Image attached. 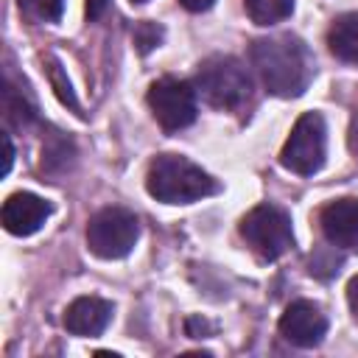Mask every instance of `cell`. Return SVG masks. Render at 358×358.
<instances>
[{
  "label": "cell",
  "mask_w": 358,
  "mask_h": 358,
  "mask_svg": "<svg viewBox=\"0 0 358 358\" xmlns=\"http://www.w3.org/2000/svg\"><path fill=\"white\" fill-rule=\"evenodd\" d=\"M145 190L162 204H193L218 193V182L179 154H159L145 173Z\"/></svg>",
  "instance_id": "cell-2"
},
{
  "label": "cell",
  "mask_w": 358,
  "mask_h": 358,
  "mask_svg": "<svg viewBox=\"0 0 358 358\" xmlns=\"http://www.w3.org/2000/svg\"><path fill=\"white\" fill-rule=\"evenodd\" d=\"M347 302H350V310H352V316L358 319V274L347 282Z\"/></svg>",
  "instance_id": "cell-22"
},
{
  "label": "cell",
  "mask_w": 358,
  "mask_h": 358,
  "mask_svg": "<svg viewBox=\"0 0 358 358\" xmlns=\"http://www.w3.org/2000/svg\"><path fill=\"white\" fill-rule=\"evenodd\" d=\"M249 59L263 87L277 98H299L316 73L313 53L294 34H274L255 39L249 48Z\"/></svg>",
  "instance_id": "cell-1"
},
{
  "label": "cell",
  "mask_w": 358,
  "mask_h": 358,
  "mask_svg": "<svg viewBox=\"0 0 358 358\" xmlns=\"http://www.w3.org/2000/svg\"><path fill=\"white\" fill-rule=\"evenodd\" d=\"M131 3H145V0H131Z\"/></svg>",
  "instance_id": "cell-26"
},
{
  "label": "cell",
  "mask_w": 358,
  "mask_h": 358,
  "mask_svg": "<svg viewBox=\"0 0 358 358\" xmlns=\"http://www.w3.org/2000/svg\"><path fill=\"white\" fill-rule=\"evenodd\" d=\"M70 159H73V145H70V140L56 137V140H53L50 145H45V151H42V171L59 173V168L64 171V168L70 165Z\"/></svg>",
  "instance_id": "cell-16"
},
{
  "label": "cell",
  "mask_w": 358,
  "mask_h": 358,
  "mask_svg": "<svg viewBox=\"0 0 358 358\" xmlns=\"http://www.w3.org/2000/svg\"><path fill=\"white\" fill-rule=\"evenodd\" d=\"M148 109L165 131H179L196 120V90L182 78H157L148 87Z\"/></svg>",
  "instance_id": "cell-7"
},
{
  "label": "cell",
  "mask_w": 358,
  "mask_h": 358,
  "mask_svg": "<svg viewBox=\"0 0 358 358\" xmlns=\"http://www.w3.org/2000/svg\"><path fill=\"white\" fill-rule=\"evenodd\" d=\"M324 154H327V129H324V117L319 112H305L296 117L282 151H280V162L282 168L299 173V176H310L324 165Z\"/></svg>",
  "instance_id": "cell-6"
},
{
  "label": "cell",
  "mask_w": 358,
  "mask_h": 358,
  "mask_svg": "<svg viewBox=\"0 0 358 358\" xmlns=\"http://www.w3.org/2000/svg\"><path fill=\"white\" fill-rule=\"evenodd\" d=\"M17 6L31 22H56L64 11V0H17Z\"/></svg>",
  "instance_id": "cell-15"
},
{
  "label": "cell",
  "mask_w": 358,
  "mask_h": 358,
  "mask_svg": "<svg viewBox=\"0 0 358 358\" xmlns=\"http://www.w3.org/2000/svg\"><path fill=\"white\" fill-rule=\"evenodd\" d=\"M185 333H187L190 338H204V336L213 333V324H210L207 319H201V316H187V322H185Z\"/></svg>",
  "instance_id": "cell-20"
},
{
  "label": "cell",
  "mask_w": 358,
  "mask_h": 358,
  "mask_svg": "<svg viewBox=\"0 0 358 358\" xmlns=\"http://www.w3.org/2000/svg\"><path fill=\"white\" fill-rule=\"evenodd\" d=\"M50 210H53L50 201L39 199V196H34V193L20 190V193H11V196L3 201L0 218H3L6 232L25 238V235H34V232L42 229V224H45L48 215H50Z\"/></svg>",
  "instance_id": "cell-9"
},
{
  "label": "cell",
  "mask_w": 358,
  "mask_h": 358,
  "mask_svg": "<svg viewBox=\"0 0 358 358\" xmlns=\"http://www.w3.org/2000/svg\"><path fill=\"white\" fill-rule=\"evenodd\" d=\"M196 92L215 109H241L252 98V78L249 70L235 56H210L199 64L196 73Z\"/></svg>",
  "instance_id": "cell-3"
},
{
  "label": "cell",
  "mask_w": 358,
  "mask_h": 358,
  "mask_svg": "<svg viewBox=\"0 0 358 358\" xmlns=\"http://www.w3.org/2000/svg\"><path fill=\"white\" fill-rule=\"evenodd\" d=\"M140 238L137 215L126 207H103L87 224V246L101 260L126 257Z\"/></svg>",
  "instance_id": "cell-5"
},
{
  "label": "cell",
  "mask_w": 358,
  "mask_h": 358,
  "mask_svg": "<svg viewBox=\"0 0 358 358\" xmlns=\"http://www.w3.org/2000/svg\"><path fill=\"white\" fill-rule=\"evenodd\" d=\"M238 232L246 241V246L255 255H260L263 260H277V257H282L294 246L291 218H288L285 210H280L274 204H257V207H252L241 218Z\"/></svg>",
  "instance_id": "cell-4"
},
{
  "label": "cell",
  "mask_w": 358,
  "mask_h": 358,
  "mask_svg": "<svg viewBox=\"0 0 358 358\" xmlns=\"http://www.w3.org/2000/svg\"><path fill=\"white\" fill-rule=\"evenodd\" d=\"M112 302L101 296H78L64 310V327L73 336H101L112 322Z\"/></svg>",
  "instance_id": "cell-11"
},
{
  "label": "cell",
  "mask_w": 358,
  "mask_h": 358,
  "mask_svg": "<svg viewBox=\"0 0 358 358\" xmlns=\"http://www.w3.org/2000/svg\"><path fill=\"white\" fill-rule=\"evenodd\" d=\"M319 227L333 246L338 249L358 246V199L347 196V199L327 201L319 213Z\"/></svg>",
  "instance_id": "cell-10"
},
{
  "label": "cell",
  "mask_w": 358,
  "mask_h": 358,
  "mask_svg": "<svg viewBox=\"0 0 358 358\" xmlns=\"http://www.w3.org/2000/svg\"><path fill=\"white\" fill-rule=\"evenodd\" d=\"M347 145H350V151L352 154H358V109L352 112V117H350V131H347Z\"/></svg>",
  "instance_id": "cell-21"
},
{
  "label": "cell",
  "mask_w": 358,
  "mask_h": 358,
  "mask_svg": "<svg viewBox=\"0 0 358 358\" xmlns=\"http://www.w3.org/2000/svg\"><path fill=\"white\" fill-rule=\"evenodd\" d=\"M327 48L338 62L358 67V11L338 14L327 28Z\"/></svg>",
  "instance_id": "cell-12"
},
{
  "label": "cell",
  "mask_w": 358,
  "mask_h": 358,
  "mask_svg": "<svg viewBox=\"0 0 358 358\" xmlns=\"http://www.w3.org/2000/svg\"><path fill=\"white\" fill-rule=\"evenodd\" d=\"M3 151H6V157H3V173H8L11 171V162H14V145H11V134L8 131H3Z\"/></svg>",
  "instance_id": "cell-23"
},
{
  "label": "cell",
  "mask_w": 358,
  "mask_h": 358,
  "mask_svg": "<svg viewBox=\"0 0 358 358\" xmlns=\"http://www.w3.org/2000/svg\"><path fill=\"white\" fill-rule=\"evenodd\" d=\"M338 266H341V257H330L327 260V249H319L316 255H310V274H316V277H333L336 271H338Z\"/></svg>",
  "instance_id": "cell-19"
},
{
  "label": "cell",
  "mask_w": 358,
  "mask_h": 358,
  "mask_svg": "<svg viewBox=\"0 0 358 358\" xmlns=\"http://www.w3.org/2000/svg\"><path fill=\"white\" fill-rule=\"evenodd\" d=\"M162 28L157 25V22H140L137 28H134V45L140 48V53H148V50H154L159 42H162Z\"/></svg>",
  "instance_id": "cell-18"
},
{
  "label": "cell",
  "mask_w": 358,
  "mask_h": 358,
  "mask_svg": "<svg viewBox=\"0 0 358 358\" xmlns=\"http://www.w3.org/2000/svg\"><path fill=\"white\" fill-rule=\"evenodd\" d=\"M48 76H50V87L56 90L59 101H62L64 106H73V109H78L76 92H73V87H70V81H67V76H64V70H62V64H59L56 59H48Z\"/></svg>",
  "instance_id": "cell-17"
},
{
  "label": "cell",
  "mask_w": 358,
  "mask_h": 358,
  "mask_svg": "<svg viewBox=\"0 0 358 358\" xmlns=\"http://www.w3.org/2000/svg\"><path fill=\"white\" fill-rule=\"evenodd\" d=\"M280 336L294 344V347H316L322 344L324 333H327V316L322 313V308L316 302L308 299H296L291 302L282 316H280Z\"/></svg>",
  "instance_id": "cell-8"
},
{
  "label": "cell",
  "mask_w": 358,
  "mask_h": 358,
  "mask_svg": "<svg viewBox=\"0 0 358 358\" xmlns=\"http://www.w3.org/2000/svg\"><path fill=\"white\" fill-rule=\"evenodd\" d=\"M6 117L17 126H31L39 120L36 103L25 92H17V87L11 81H6Z\"/></svg>",
  "instance_id": "cell-14"
},
{
  "label": "cell",
  "mask_w": 358,
  "mask_h": 358,
  "mask_svg": "<svg viewBox=\"0 0 358 358\" xmlns=\"http://www.w3.org/2000/svg\"><path fill=\"white\" fill-rule=\"evenodd\" d=\"M179 3H182L187 11H207L215 0H179Z\"/></svg>",
  "instance_id": "cell-25"
},
{
  "label": "cell",
  "mask_w": 358,
  "mask_h": 358,
  "mask_svg": "<svg viewBox=\"0 0 358 358\" xmlns=\"http://www.w3.org/2000/svg\"><path fill=\"white\" fill-rule=\"evenodd\" d=\"M106 6H109V0H87V17L90 20L103 17L106 14Z\"/></svg>",
  "instance_id": "cell-24"
},
{
  "label": "cell",
  "mask_w": 358,
  "mask_h": 358,
  "mask_svg": "<svg viewBox=\"0 0 358 358\" xmlns=\"http://www.w3.org/2000/svg\"><path fill=\"white\" fill-rule=\"evenodd\" d=\"M243 8L255 25H274L294 11V0H243Z\"/></svg>",
  "instance_id": "cell-13"
}]
</instances>
